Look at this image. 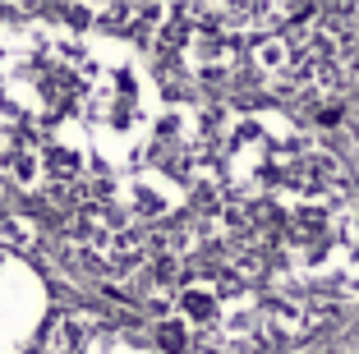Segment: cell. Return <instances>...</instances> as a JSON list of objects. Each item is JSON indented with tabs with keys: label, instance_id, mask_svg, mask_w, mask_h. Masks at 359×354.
<instances>
[{
	"label": "cell",
	"instance_id": "cell-1",
	"mask_svg": "<svg viewBox=\"0 0 359 354\" xmlns=\"http://www.w3.org/2000/svg\"><path fill=\"white\" fill-rule=\"evenodd\" d=\"M157 120L143 60L120 42L0 28V170L23 189L152 217L125 170L161 138Z\"/></svg>",
	"mask_w": 359,
	"mask_h": 354
}]
</instances>
